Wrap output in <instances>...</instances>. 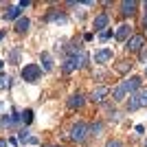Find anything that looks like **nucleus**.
<instances>
[{
  "label": "nucleus",
  "mask_w": 147,
  "mask_h": 147,
  "mask_svg": "<svg viewBox=\"0 0 147 147\" xmlns=\"http://www.w3.org/2000/svg\"><path fill=\"white\" fill-rule=\"evenodd\" d=\"M88 53L84 49L79 51V53H73V55H66L64 57V61H61V73H66V75H70V73H75V70H79V68H84L88 64Z\"/></svg>",
  "instance_id": "nucleus-1"
},
{
  "label": "nucleus",
  "mask_w": 147,
  "mask_h": 147,
  "mask_svg": "<svg viewBox=\"0 0 147 147\" xmlns=\"http://www.w3.org/2000/svg\"><path fill=\"white\" fill-rule=\"evenodd\" d=\"M90 138V125L86 121H77L70 125V141L73 143H86Z\"/></svg>",
  "instance_id": "nucleus-2"
},
{
  "label": "nucleus",
  "mask_w": 147,
  "mask_h": 147,
  "mask_svg": "<svg viewBox=\"0 0 147 147\" xmlns=\"http://www.w3.org/2000/svg\"><path fill=\"white\" fill-rule=\"evenodd\" d=\"M42 66L40 64H26V66H22V70H20V77L24 81H29V84H35V81L42 79Z\"/></svg>",
  "instance_id": "nucleus-3"
},
{
  "label": "nucleus",
  "mask_w": 147,
  "mask_h": 147,
  "mask_svg": "<svg viewBox=\"0 0 147 147\" xmlns=\"http://www.w3.org/2000/svg\"><path fill=\"white\" fill-rule=\"evenodd\" d=\"M145 46H147V37L143 35V33H134V35L125 42V51H127L129 55H132V53H141Z\"/></svg>",
  "instance_id": "nucleus-4"
},
{
  "label": "nucleus",
  "mask_w": 147,
  "mask_h": 147,
  "mask_svg": "<svg viewBox=\"0 0 147 147\" xmlns=\"http://www.w3.org/2000/svg\"><path fill=\"white\" fill-rule=\"evenodd\" d=\"M121 84H123V88L127 90V94H134V92L143 90V77L141 75H127Z\"/></svg>",
  "instance_id": "nucleus-5"
},
{
  "label": "nucleus",
  "mask_w": 147,
  "mask_h": 147,
  "mask_svg": "<svg viewBox=\"0 0 147 147\" xmlns=\"http://www.w3.org/2000/svg\"><path fill=\"white\" fill-rule=\"evenodd\" d=\"M110 29V16L108 13H97L94 16V20H92V33L94 35H99V33H103V31Z\"/></svg>",
  "instance_id": "nucleus-6"
},
{
  "label": "nucleus",
  "mask_w": 147,
  "mask_h": 147,
  "mask_svg": "<svg viewBox=\"0 0 147 147\" xmlns=\"http://www.w3.org/2000/svg\"><path fill=\"white\" fill-rule=\"evenodd\" d=\"M138 7H141V2H136V0H123V2H119V11L123 18H134L138 13Z\"/></svg>",
  "instance_id": "nucleus-7"
},
{
  "label": "nucleus",
  "mask_w": 147,
  "mask_h": 147,
  "mask_svg": "<svg viewBox=\"0 0 147 147\" xmlns=\"http://www.w3.org/2000/svg\"><path fill=\"white\" fill-rule=\"evenodd\" d=\"M110 92H112L110 86H97V88H92V92L88 94V99H90L92 103H105V99H108Z\"/></svg>",
  "instance_id": "nucleus-8"
},
{
  "label": "nucleus",
  "mask_w": 147,
  "mask_h": 147,
  "mask_svg": "<svg viewBox=\"0 0 147 147\" xmlns=\"http://www.w3.org/2000/svg\"><path fill=\"white\" fill-rule=\"evenodd\" d=\"M92 59H94V64H99V66H105V64H110V61L114 59V51L112 49H99V51H94Z\"/></svg>",
  "instance_id": "nucleus-9"
},
{
  "label": "nucleus",
  "mask_w": 147,
  "mask_h": 147,
  "mask_svg": "<svg viewBox=\"0 0 147 147\" xmlns=\"http://www.w3.org/2000/svg\"><path fill=\"white\" fill-rule=\"evenodd\" d=\"M134 35V33H132V24H127V22H123V24H119L117 26V31H114V40H119V42H127L129 37Z\"/></svg>",
  "instance_id": "nucleus-10"
},
{
  "label": "nucleus",
  "mask_w": 147,
  "mask_h": 147,
  "mask_svg": "<svg viewBox=\"0 0 147 147\" xmlns=\"http://www.w3.org/2000/svg\"><path fill=\"white\" fill-rule=\"evenodd\" d=\"M66 105H68V110H81L86 105V97L81 92H75V94H70L66 99Z\"/></svg>",
  "instance_id": "nucleus-11"
},
{
  "label": "nucleus",
  "mask_w": 147,
  "mask_h": 147,
  "mask_svg": "<svg viewBox=\"0 0 147 147\" xmlns=\"http://www.w3.org/2000/svg\"><path fill=\"white\" fill-rule=\"evenodd\" d=\"M22 18V9H20L18 5H11V7H7L5 11H2V20H7V22H16V20Z\"/></svg>",
  "instance_id": "nucleus-12"
},
{
  "label": "nucleus",
  "mask_w": 147,
  "mask_h": 147,
  "mask_svg": "<svg viewBox=\"0 0 147 147\" xmlns=\"http://www.w3.org/2000/svg\"><path fill=\"white\" fill-rule=\"evenodd\" d=\"M112 101H114V103H125V99L129 97L127 94V90H125V88H123V84H119V86H114L112 88Z\"/></svg>",
  "instance_id": "nucleus-13"
},
{
  "label": "nucleus",
  "mask_w": 147,
  "mask_h": 147,
  "mask_svg": "<svg viewBox=\"0 0 147 147\" xmlns=\"http://www.w3.org/2000/svg\"><path fill=\"white\" fill-rule=\"evenodd\" d=\"M44 20H46V22H68V16L61 11V9H51Z\"/></svg>",
  "instance_id": "nucleus-14"
},
{
  "label": "nucleus",
  "mask_w": 147,
  "mask_h": 147,
  "mask_svg": "<svg viewBox=\"0 0 147 147\" xmlns=\"http://www.w3.org/2000/svg\"><path fill=\"white\" fill-rule=\"evenodd\" d=\"M13 29H16V33H18V35H26V33H29V29H31V20L26 18V16H22L20 20H16V26H13Z\"/></svg>",
  "instance_id": "nucleus-15"
},
{
  "label": "nucleus",
  "mask_w": 147,
  "mask_h": 147,
  "mask_svg": "<svg viewBox=\"0 0 147 147\" xmlns=\"http://www.w3.org/2000/svg\"><path fill=\"white\" fill-rule=\"evenodd\" d=\"M125 110L132 114V112L141 110V101H138V92H134V94H129L127 99H125Z\"/></svg>",
  "instance_id": "nucleus-16"
},
{
  "label": "nucleus",
  "mask_w": 147,
  "mask_h": 147,
  "mask_svg": "<svg viewBox=\"0 0 147 147\" xmlns=\"http://www.w3.org/2000/svg\"><path fill=\"white\" fill-rule=\"evenodd\" d=\"M40 61H42V70H44V73H53L55 64H53V57H51L49 51H44L42 55H40Z\"/></svg>",
  "instance_id": "nucleus-17"
},
{
  "label": "nucleus",
  "mask_w": 147,
  "mask_h": 147,
  "mask_svg": "<svg viewBox=\"0 0 147 147\" xmlns=\"http://www.w3.org/2000/svg\"><path fill=\"white\" fill-rule=\"evenodd\" d=\"M132 66H134V61L123 59V61H119V64H114V70H117L119 75H127L129 70H132Z\"/></svg>",
  "instance_id": "nucleus-18"
},
{
  "label": "nucleus",
  "mask_w": 147,
  "mask_h": 147,
  "mask_svg": "<svg viewBox=\"0 0 147 147\" xmlns=\"http://www.w3.org/2000/svg\"><path fill=\"white\" fill-rule=\"evenodd\" d=\"M20 119H22V127H29L31 123H33V110L26 108V110L20 112Z\"/></svg>",
  "instance_id": "nucleus-19"
},
{
  "label": "nucleus",
  "mask_w": 147,
  "mask_h": 147,
  "mask_svg": "<svg viewBox=\"0 0 147 147\" xmlns=\"http://www.w3.org/2000/svg\"><path fill=\"white\" fill-rule=\"evenodd\" d=\"M88 125H90V136H99L105 127L103 121H92V123H88Z\"/></svg>",
  "instance_id": "nucleus-20"
},
{
  "label": "nucleus",
  "mask_w": 147,
  "mask_h": 147,
  "mask_svg": "<svg viewBox=\"0 0 147 147\" xmlns=\"http://www.w3.org/2000/svg\"><path fill=\"white\" fill-rule=\"evenodd\" d=\"M29 138H31V136H29V127H20V132H18V143H20V145H29Z\"/></svg>",
  "instance_id": "nucleus-21"
},
{
  "label": "nucleus",
  "mask_w": 147,
  "mask_h": 147,
  "mask_svg": "<svg viewBox=\"0 0 147 147\" xmlns=\"http://www.w3.org/2000/svg\"><path fill=\"white\" fill-rule=\"evenodd\" d=\"M9 86H11V77H7V75L0 73V90H7Z\"/></svg>",
  "instance_id": "nucleus-22"
},
{
  "label": "nucleus",
  "mask_w": 147,
  "mask_h": 147,
  "mask_svg": "<svg viewBox=\"0 0 147 147\" xmlns=\"http://www.w3.org/2000/svg\"><path fill=\"white\" fill-rule=\"evenodd\" d=\"M112 37H114V31H112V29L103 31V33H99V40H101V42H108V40H112Z\"/></svg>",
  "instance_id": "nucleus-23"
},
{
  "label": "nucleus",
  "mask_w": 147,
  "mask_h": 147,
  "mask_svg": "<svg viewBox=\"0 0 147 147\" xmlns=\"http://www.w3.org/2000/svg\"><path fill=\"white\" fill-rule=\"evenodd\" d=\"M138 101H141V108H147V88L138 90Z\"/></svg>",
  "instance_id": "nucleus-24"
},
{
  "label": "nucleus",
  "mask_w": 147,
  "mask_h": 147,
  "mask_svg": "<svg viewBox=\"0 0 147 147\" xmlns=\"http://www.w3.org/2000/svg\"><path fill=\"white\" fill-rule=\"evenodd\" d=\"M7 61H9V64H18V61H20V51H18V49L11 51V53H9V59H7Z\"/></svg>",
  "instance_id": "nucleus-25"
},
{
  "label": "nucleus",
  "mask_w": 147,
  "mask_h": 147,
  "mask_svg": "<svg viewBox=\"0 0 147 147\" xmlns=\"http://www.w3.org/2000/svg\"><path fill=\"white\" fill-rule=\"evenodd\" d=\"M105 147H125V143L121 138H110V141L105 143Z\"/></svg>",
  "instance_id": "nucleus-26"
},
{
  "label": "nucleus",
  "mask_w": 147,
  "mask_h": 147,
  "mask_svg": "<svg viewBox=\"0 0 147 147\" xmlns=\"http://www.w3.org/2000/svg\"><path fill=\"white\" fill-rule=\"evenodd\" d=\"M138 61H143V64L147 66V46L141 51V53H138Z\"/></svg>",
  "instance_id": "nucleus-27"
},
{
  "label": "nucleus",
  "mask_w": 147,
  "mask_h": 147,
  "mask_svg": "<svg viewBox=\"0 0 147 147\" xmlns=\"http://www.w3.org/2000/svg\"><path fill=\"white\" fill-rule=\"evenodd\" d=\"M18 7H20V9H26V7H31V2H29V0H20Z\"/></svg>",
  "instance_id": "nucleus-28"
},
{
  "label": "nucleus",
  "mask_w": 147,
  "mask_h": 147,
  "mask_svg": "<svg viewBox=\"0 0 147 147\" xmlns=\"http://www.w3.org/2000/svg\"><path fill=\"white\" fill-rule=\"evenodd\" d=\"M29 145H40V138H37V136H31V138H29Z\"/></svg>",
  "instance_id": "nucleus-29"
},
{
  "label": "nucleus",
  "mask_w": 147,
  "mask_h": 147,
  "mask_svg": "<svg viewBox=\"0 0 147 147\" xmlns=\"http://www.w3.org/2000/svg\"><path fill=\"white\" fill-rule=\"evenodd\" d=\"M92 37H94V33H92V31H88L86 35H84V40H86V42H92Z\"/></svg>",
  "instance_id": "nucleus-30"
},
{
  "label": "nucleus",
  "mask_w": 147,
  "mask_h": 147,
  "mask_svg": "<svg viewBox=\"0 0 147 147\" xmlns=\"http://www.w3.org/2000/svg\"><path fill=\"white\" fill-rule=\"evenodd\" d=\"M136 134H145V125H136Z\"/></svg>",
  "instance_id": "nucleus-31"
},
{
  "label": "nucleus",
  "mask_w": 147,
  "mask_h": 147,
  "mask_svg": "<svg viewBox=\"0 0 147 147\" xmlns=\"http://www.w3.org/2000/svg\"><path fill=\"white\" fill-rule=\"evenodd\" d=\"M0 147H11V145H9V141H7V138H0Z\"/></svg>",
  "instance_id": "nucleus-32"
},
{
  "label": "nucleus",
  "mask_w": 147,
  "mask_h": 147,
  "mask_svg": "<svg viewBox=\"0 0 147 147\" xmlns=\"http://www.w3.org/2000/svg\"><path fill=\"white\" fill-rule=\"evenodd\" d=\"M5 37H7V31H0V42H2Z\"/></svg>",
  "instance_id": "nucleus-33"
},
{
  "label": "nucleus",
  "mask_w": 147,
  "mask_h": 147,
  "mask_svg": "<svg viewBox=\"0 0 147 147\" xmlns=\"http://www.w3.org/2000/svg\"><path fill=\"white\" fill-rule=\"evenodd\" d=\"M143 26H145V29H147V13H145V16H143Z\"/></svg>",
  "instance_id": "nucleus-34"
},
{
  "label": "nucleus",
  "mask_w": 147,
  "mask_h": 147,
  "mask_svg": "<svg viewBox=\"0 0 147 147\" xmlns=\"http://www.w3.org/2000/svg\"><path fill=\"white\" fill-rule=\"evenodd\" d=\"M143 79H147V66H145V75H143Z\"/></svg>",
  "instance_id": "nucleus-35"
},
{
  "label": "nucleus",
  "mask_w": 147,
  "mask_h": 147,
  "mask_svg": "<svg viewBox=\"0 0 147 147\" xmlns=\"http://www.w3.org/2000/svg\"><path fill=\"white\" fill-rule=\"evenodd\" d=\"M2 66H5V61H2V59H0V68H2Z\"/></svg>",
  "instance_id": "nucleus-36"
},
{
  "label": "nucleus",
  "mask_w": 147,
  "mask_h": 147,
  "mask_svg": "<svg viewBox=\"0 0 147 147\" xmlns=\"http://www.w3.org/2000/svg\"><path fill=\"white\" fill-rule=\"evenodd\" d=\"M143 147H147V138H145V143H143Z\"/></svg>",
  "instance_id": "nucleus-37"
},
{
  "label": "nucleus",
  "mask_w": 147,
  "mask_h": 147,
  "mask_svg": "<svg viewBox=\"0 0 147 147\" xmlns=\"http://www.w3.org/2000/svg\"><path fill=\"white\" fill-rule=\"evenodd\" d=\"M46 147H55V145H46Z\"/></svg>",
  "instance_id": "nucleus-38"
}]
</instances>
